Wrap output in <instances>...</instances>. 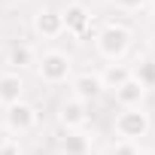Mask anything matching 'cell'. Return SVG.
I'll return each mask as SVG.
<instances>
[{
    "instance_id": "6da1fadb",
    "label": "cell",
    "mask_w": 155,
    "mask_h": 155,
    "mask_svg": "<svg viewBox=\"0 0 155 155\" xmlns=\"http://www.w3.org/2000/svg\"><path fill=\"white\" fill-rule=\"evenodd\" d=\"M131 49H134V28H128L125 21H107L94 34V52L107 64L125 61Z\"/></svg>"
},
{
    "instance_id": "7a4b0ae2",
    "label": "cell",
    "mask_w": 155,
    "mask_h": 155,
    "mask_svg": "<svg viewBox=\"0 0 155 155\" xmlns=\"http://www.w3.org/2000/svg\"><path fill=\"white\" fill-rule=\"evenodd\" d=\"M34 70L43 85H64L73 76V58L64 49H46L43 55H37Z\"/></svg>"
},
{
    "instance_id": "3957f363",
    "label": "cell",
    "mask_w": 155,
    "mask_h": 155,
    "mask_svg": "<svg viewBox=\"0 0 155 155\" xmlns=\"http://www.w3.org/2000/svg\"><path fill=\"white\" fill-rule=\"evenodd\" d=\"M149 131H152V116H149L143 107L122 110V113H116V119H113V134H116V140H134V143H140Z\"/></svg>"
},
{
    "instance_id": "277c9868",
    "label": "cell",
    "mask_w": 155,
    "mask_h": 155,
    "mask_svg": "<svg viewBox=\"0 0 155 155\" xmlns=\"http://www.w3.org/2000/svg\"><path fill=\"white\" fill-rule=\"evenodd\" d=\"M37 122H40V113L28 101H18V104H12V107L3 110V125L12 134H31L37 128Z\"/></svg>"
},
{
    "instance_id": "5b68a950",
    "label": "cell",
    "mask_w": 155,
    "mask_h": 155,
    "mask_svg": "<svg viewBox=\"0 0 155 155\" xmlns=\"http://www.w3.org/2000/svg\"><path fill=\"white\" fill-rule=\"evenodd\" d=\"M31 31H34V37H40V40H58V37H64L61 9L40 6V9L31 15Z\"/></svg>"
},
{
    "instance_id": "8992f818",
    "label": "cell",
    "mask_w": 155,
    "mask_h": 155,
    "mask_svg": "<svg viewBox=\"0 0 155 155\" xmlns=\"http://www.w3.org/2000/svg\"><path fill=\"white\" fill-rule=\"evenodd\" d=\"M61 18H64V34L82 40L88 31H91V9L82 3V0H70V3L61 9Z\"/></svg>"
},
{
    "instance_id": "52a82bcc",
    "label": "cell",
    "mask_w": 155,
    "mask_h": 155,
    "mask_svg": "<svg viewBox=\"0 0 155 155\" xmlns=\"http://www.w3.org/2000/svg\"><path fill=\"white\" fill-rule=\"evenodd\" d=\"M88 104H82V101H76V97H64L61 104H58V110H55V119H58V125L64 128V131H79V128H85L88 125Z\"/></svg>"
},
{
    "instance_id": "ba28073f",
    "label": "cell",
    "mask_w": 155,
    "mask_h": 155,
    "mask_svg": "<svg viewBox=\"0 0 155 155\" xmlns=\"http://www.w3.org/2000/svg\"><path fill=\"white\" fill-rule=\"evenodd\" d=\"M101 94H104V85H101V76L94 70H82V73L70 76V97L82 101V104H91Z\"/></svg>"
},
{
    "instance_id": "9c48e42d",
    "label": "cell",
    "mask_w": 155,
    "mask_h": 155,
    "mask_svg": "<svg viewBox=\"0 0 155 155\" xmlns=\"http://www.w3.org/2000/svg\"><path fill=\"white\" fill-rule=\"evenodd\" d=\"M25 88H28V82H25L21 73H15V70L0 73V107L6 110V107L25 101Z\"/></svg>"
},
{
    "instance_id": "30bf717a",
    "label": "cell",
    "mask_w": 155,
    "mask_h": 155,
    "mask_svg": "<svg viewBox=\"0 0 155 155\" xmlns=\"http://www.w3.org/2000/svg\"><path fill=\"white\" fill-rule=\"evenodd\" d=\"M101 85H104V91H116V88H122L131 76H134V70H131V64H125V61H116V64H107L101 73Z\"/></svg>"
},
{
    "instance_id": "8fae6325",
    "label": "cell",
    "mask_w": 155,
    "mask_h": 155,
    "mask_svg": "<svg viewBox=\"0 0 155 155\" xmlns=\"http://www.w3.org/2000/svg\"><path fill=\"white\" fill-rule=\"evenodd\" d=\"M3 61H6V67H9V70L21 73V70H28V67H34V64H37V52H34V46H28V43H12V46L6 49Z\"/></svg>"
},
{
    "instance_id": "7c38bea8",
    "label": "cell",
    "mask_w": 155,
    "mask_h": 155,
    "mask_svg": "<svg viewBox=\"0 0 155 155\" xmlns=\"http://www.w3.org/2000/svg\"><path fill=\"white\" fill-rule=\"evenodd\" d=\"M91 143H94V137H91L85 128H79V131H64V137H61V152H64V155H91Z\"/></svg>"
},
{
    "instance_id": "4fadbf2b",
    "label": "cell",
    "mask_w": 155,
    "mask_h": 155,
    "mask_svg": "<svg viewBox=\"0 0 155 155\" xmlns=\"http://www.w3.org/2000/svg\"><path fill=\"white\" fill-rule=\"evenodd\" d=\"M146 88L134 79V76H131V79L122 85V88H116L113 91V97H116V104L122 107V110H134V107H143V101H146Z\"/></svg>"
},
{
    "instance_id": "5bb4252c",
    "label": "cell",
    "mask_w": 155,
    "mask_h": 155,
    "mask_svg": "<svg viewBox=\"0 0 155 155\" xmlns=\"http://www.w3.org/2000/svg\"><path fill=\"white\" fill-rule=\"evenodd\" d=\"M131 70H134V79L149 91V88H155V58H140L137 64H131Z\"/></svg>"
},
{
    "instance_id": "9a60e30c",
    "label": "cell",
    "mask_w": 155,
    "mask_h": 155,
    "mask_svg": "<svg viewBox=\"0 0 155 155\" xmlns=\"http://www.w3.org/2000/svg\"><path fill=\"white\" fill-rule=\"evenodd\" d=\"M110 155H143V146L134 143V140H116Z\"/></svg>"
},
{
    "instance_id": "2e32d148",
    "label": "cell",
    "mask_w": 155,
    "mask_h": 155,
    "mask_svg": "<svg viewBox=\"0 0 155 155\" xmlns=\"http://www.w3.org/2000/svg\"><path fill=\"white\" fill-rule=\"evenodd\" d=\"M113 6L122 9V12H140L149 6V0H113Z\"/></svg>"
},
{
    "instance_id": "e0dca14e",
    "label": "cell",
    "mask_w": 155,
    "mask_h": 155,
    "mask_svg": "<svg viewBox=\"0 0 155 155\" xmlns=\"http://www.w3.org/2000/svg\"><path fill=\"white\" fill-rule=\"evenodd\" d=\"M0 155H25V152H21L18 140H12V137H3V140H0Z\"/></svg>"
},
{
    "instance_id": "ac0fdd59",
    "label": "cell",
    "mask_w": 155,
    "mask_h": 155,
    "mask_svg": "<svg viewBox=\"0 0 155 155\" xmlns=\"http://www.w3.org/2000/svg\"><path fill=\"white\" fill-rule=\"evenodd\" d=\"M149 6H152V9H155V0H149Z\"/></svg>"
}]
</instances>
